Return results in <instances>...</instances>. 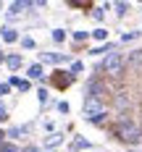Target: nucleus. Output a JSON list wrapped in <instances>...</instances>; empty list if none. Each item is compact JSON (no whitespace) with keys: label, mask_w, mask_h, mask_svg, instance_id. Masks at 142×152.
<instances>
[{"label":"nucleus","mask_w":142,"mask_h":152,"mask_svg":"<svg viewBox=\"0 0 142 152\" xmlns=\"http://www.w3.org/2000/svg\"><path fill=\"white\" fill-rule=\"evenodd\" d=\"M110 131H113V137L118 139L121 144H126V147H140L142 144V126L137 121H132V118L116 121Z\"/></svg>","instance_id":"1"},{"label":"nucleus","mask_w":142,"mask_h":152,"mask_svg":"<svg viewBox=\"0 0 142 152\" xmlns=\"http://www.w3.org/2000/svg\"><path fill=\"white\" fill-rule=\"evenodd\" d=\"M103 74V79H118V76L126 71V53H118V50H113V53H108L105 58H103V63L95 68V74Z\"/></svg>","instance_id":"2"},{"label":"nucleus","mask_w":142,"mask_h":152,"mask_svg":"<svg viewBox=\"0 0 142 152\" xmlns=\"http://www.w3.org/2000/svg\"><path fill=\"white\" fill-rule=\"evenodd\" d=\"M100 115H110L108 102L97 100V97H84V118L92 121V118H100Z\"/></svg>","instance_id":"3"},{"label":"nucleus","mask_w":142,"mask_h":152,"mask_svg":"<svg viewBox=\"0 0 142 152\" xmlns=\"http://www.w3.org/2000/svg\"><path fill=\"white\" fill-rule=\"evenodd\" d=\"M110 94V87L108 81L103 79V76H92L90 81H87V97H97V100H105Z\"/></svg>","instance_id":"4"},{"label":"nucleus","mask_w":142,"mask_h":152,"mask_svg":"<svg viewBox=\"0 0 142 152\" xmlns=\"http://www.w3.org/2000/svg\"><path fill=\"white\" fill-rule=\"evenodd\" d=\"M55 89H68L71 84H74V76L68 74V71H53V76L47 79Z\"/></svg>","instance_id":"5"},{"label":"nucleus","mask_w":142,"mask_h":152,"mask_svg":"<svg viewBox=\"0 0 142 152\" xmlns=\"http://www.w3.org/2000/svg\"><path fill=\"white\" fill-rule=\"evenodd\" d=\"M137 68H142V47L126 55V71H137Z\"/></svg>","instance_id":"6"},{"label":"nucleus","mask_w":142,"mask_h":152,"mask_svg":"<svg viewBox=\"0 0 142 152\" xmlns=\"http://www.w3.org/2000/svg\"><path fill=\"white\" fill-rule=\"evenodd\" d=\"M29 8H34L29 0H16V3H11V5H8V18H13V16L24 13V11H29Z\"/></svg>","instance_id":"7"},{"label":"nucleus","mask_w":142,"mask_h":152,"mask_svg":"<svg viewBox=\"0 0 142 152\" xmlns=\"http://www.w3.org/2000/svg\"><path fill=\"white\" fill-rule=\"evenodd\" d=\"M26 79H29V81H42V79H45L42 63H32L29 68H26Z\"/></svg>","instance_id":"8"},{"label":"nucleus","mask_w":142,"mask_h":152,"mask_svg":"<svg viewBox=\"0 0 142 152\" xmlns=\"http://www.w3.org/2000/svg\"><path fill=\"white\" fill-rule=\"evenodd\" d=\"M0 39H3L5 45H11V42H18L21 37H18V31H16L13 26H3V29H0Z\"/></svg>","instance_id":"9"},{"label":"nucleus","mask_w":142,"mask_h":152,"mask_svg":"<svg viewBox=\"0 0 142 152\" xmlns=\"http://www.w3.org/2000/svg\"><path fill=\"white\" fill-rule=\"evenodd\" d=\"M24 66V58L18 55V53H11V55H5V68L8 71H18Z\"/></svg>","instance_id":"10"},{"label":"nucleus","mask_w":142,"mask_h":152,"mask_svg":"<svg viewBox=\"0 0 142 152\" xmlns=\"http://www.w3.org/2000/svg\"><path fill=\"white\" fill-rule=\"evenodd\" d=\"M40 61L42 63H68V55H63V53H42Z\"/></svg>","instance_id":"11"},{"label":"nucleus","mask_w":142,"mask_h":152,"mask_svg":"<svg viewBox=\"0 0 142 152\" xmlns=\"http://www.w3.org/2000/svg\"><path fill=\"white\" fill-rule=\"evenodd\" d=\"M8 84H11V89H18V92H29L32 89V81L29 79H18V76H11V79H8Z\"/></svg>","instance_id":"12"},{"label":"nucleus","mask_w":142,"mask_h":152,"mask_svg":"<svg viewBox=\"0 0 142 152\" xmlns=\"http://www.w3.org/2000/svg\"><path fill=\"white\" fill-rule=\"evenodd\" d=\"M113 102H116V107H121V110H126V107L132 105V97H129L126 92H116V94H113Z\"/></svg>","instance_id":"13"},{"label":"nucleus","mask_w":142,"mask_h":152,"mask_svg":"<svg viewBox=\"0 0 142 152\" xmlns=\"http://www.w3.org/2000/svg\"><path fill=\"white\" fill-rule=\"evenodd\" d=\"M90 37H92L95 42H103V45H105V42H108V29H105V26H97V29L90 31Z\"/></svg>","instance_id":"14"},{"label":"nucleus","mask_w":142,"mask_h":152,"mask_svg":"<svg viewBox=\"0 0 142 152\" xmlns=\"http://www.w3.org/2000/svg\"><path fill=\"white\" fill-rule=\"evenodd\" d=\"M24 134H29V126H13V129L5 131V137H11V139H21Z\"/></svg>","instance_id":"15"},{"label":"nucleus","mask_w":142,"mask_h":152,"mask_svg":"<svg viewBox=\"0 0 142 152\" xmlns=\"http://www.w3.org/2000/svg\"><path fill=\"white\" fill-rule=\"evenodd\" d=\"M61 142H63V134H61V131H55V134H50V137L45 139V144L50 147V150H53V147H58Z\"/></svg>","instance_id":"16"},{"label":"nucleus","mask_w":142,"mask_h":152,"mask_svg":"<svg viewBox=\"0 0 142 152\" xmlns=\"http://www.w3.org/2000/svg\"><path fill=\"white\" fill-rule=\"evenodd\" d=\"M90 16H92L95 21L100 24V21L105 18V5H92V13H90Z\"/></svg>","instance_id":"17"},{"label":"nucleus","mask_w":142,"mask_h":152,"mask_svg":"<svg viewBox=\"0 0 142 152\" xmlns=\"http://www.w3.org/2000/svg\"><path fill=\"white\" fill-rule=\"evenodd\" d=\"M82 71H84V63H82V61H71V66H68V74L77 79V76L82 74Z\"/></svg>","instance_id":"18"},{"label":"nucleus","mask_w":142,"mask_h":152,"mask_svg":"<svg viewBox=\"0 0 142 152\" xmlns=\"http://www.w3.org/2000/svg\"><path fill=\"white\" fill-rule=\"evenodd\" d=\"M113 8H116V16H118V18H124V16L129 13V3H124V0H121V3H113Z\"/></svg>","instance_id":"19"},{"label":"nucleus","mask_w":142,"mask_h":152,"mask_svg":"<svg viewBox=\"0 0 142 152\" xmlns=\"http://www.w3.org/2000/svg\"><path fill=\"white\" fill-rule=\"evenodd\" d=\"M71 39H74V42H84V39H90V31H84V29H77V31H71Z\"/></svg>","instance_id":"20"},{"label":"nucleus","mask_w":142,"mask_h":152,"mask_svg":"<svg viewBox=\"0 0 142 152\" xmlns=\"http://www.w3.org/2000/svg\"><path fill=\"white\" fill-rule=\"evenodd\" d=\"M50 37H53V42H55V45H61L63 39H66V29H53Z\"/></svg>","instance_id":"21"},{"label":"nucleus","mask_w":142,"mask_h":152,"mask_svg":"<svg viewBox=\"0 0 142 152\" xmlns=\"http://www.w3.org/2000/svg\"><path fill=\"white\" fill-rule=\"evenodd\" d=\"M18 42H21V47H24V50H34V45H37V42H34L32 37H21Z\"/></svg>","instance_id":"22"},{"label":"nucleus","mask_w":142,"mask_h":152,"mask_svg":"<svg viewBox=\"0 0 142 152\" xmlns=\"http://www.w3.org/2000/svg\"><path fill=\"white\" fill-rule=\"evenodd\" d=\"M142 31H126V34H121V42H132V39H137Z\"/></svg>","instance_id":"23"},{"label":"nucleus","mask_w":142,"mask_h":152,"mask_svg":"<svg viewBox=\"0 0 142 152\" xmlns=\"http://www.w3.org/2000/svg\"><path fill=\"white\" fill-rule=\"evenodd\" d=\"M0 152H21V150H18V147H16L13 142H5V144H3V147H0Z\"/></svg>","instance_id":"24"},{"label":"nucleus","mask_w":142,"mask_h":152,"mask_svg":"<svg viewBox=\"0 0 142 152\" xmlns=\"http://www.w3.org/2000/svg\"><path fill=\"white\" fill-rule=\"evenodd\" d=\"M0 121H8V105L0 102Z\"/></svg>","instance_id":"25"},{"label":"nucleus","mask_w":142,"mask_h":152,"mask_svg":"<svg viewBox=\"0 0 142 152\" xmlns=\"http://www.w3.org/2000/svg\"><path fill=\"white\" fill-rule=\"evenodd\" d=\"M37 100H40V102H47V89H45V87L37 89Z\"/></svg>","instance_id":"26"},{"label":"nucleus","mask_w":142,"mask_h":152,"mask_svg":"<svg viewBox=\"0 0 142 152\" xmlns=\"http://www.w3.org/2000/svg\"><path fill=\"white\" fill-rule=\"evenodd\" d=\"M5 94H11V84H8V81L0 84V97H5Z\"/></svg>","instance_id":"27"},{"label":"nucleus","mask_w":142,"mask_h":152,"mask_svg":"<svg viewBox=\"0 0 142 152\" xmlns=\"http://www.w3.org/2000/svg\"><path fill=\"white\" fill-rule=\"evenodd\" d=\"M71 107H68V102H58V113H68Z\"/></svg>","instance_id":"28"},{"label":"nucleus","mask_w":142,"mask_h":152,"mask_svg":"<svg viewBox=\"0 0 142 152\" xmlns=\"http://www.w3.org/2000/svg\"><path fill=\"white\" fill-rule=\"evenodd\" d=\"M21 152H42V150H40V147H34V144H29V147H24Z\"/></svg>","instance_id":"29"},{"label":"nucleus","mask_w":142,"mask_h":152,"mask_svg":"<svg viewBox=\"0 0 142 152\" xmlns=\"http://www.w3.org/2000/svg\"><path fill=\"white\" fill-rule=\"evenodd\" d=\"M5 144V131H0V147Z\"/></svg>","instance_id":"30"},{"label":"nucleus","mask_w":142,"mask_h":152,"mask_svg":"<svg viewBox=\"0 0 142 152\" xmlns=\"http://www.w3.org/2000/svg\"><path fill=\"white\" fill-rule=\"evenodd\" d=\"M0 63H5V53L3 50H0Z\"/></svg>","instance_id":"31"},{"label":"nucleus","mask_w":142,"mask_h":152,"mask_svg":"<svg viewBox=\"0 0 142 152\" xmlns=\"http://www.w3.org/2000/svg\"><path fill=\"white\" fill-rule=\"evenodd\" d=\"M0 11H3V3H0Z\"/></svg>","instance_id":"32"},{"label":"nucleus","mask_w":142,"mask_h":152,"mask_svg":"<svg viewBox=\"0 0 142 152\" xmlns=\"http://www.w3.org/2000/svg\"><path fill=\"white\" fill-rule=\"evenodd\" d=\"M97 152H103V150H97Z\"/></svg>","instance_id":"33"},{"label":"nucleus","mask_w":142,"mask_h":152,"mask_svg":"<svg viewBox=\"0 0 142 152\" xmlns=\"http://www.w3.org/2000/svg\"><path fill=\"white\" fill-rule=\"evenodd\" d=\"M50 152H53V150H50Z\"/></svg>","instance_id":"34"}]
</instances>
